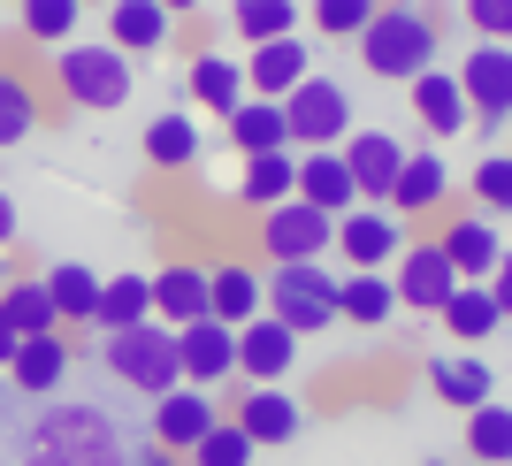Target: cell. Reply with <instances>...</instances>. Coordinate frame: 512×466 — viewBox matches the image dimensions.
Instances as JSON below:
<instances>
[{
  "label": "cell",
  "mask_w": 512,
  "mask_h": 466,
  "mask_svg": "<svg viewBox=\"0 0 512 466\" xmlns=\"http://www.w3.org/2000/svg\"><path fill=\"white\" fill-rule=\"evenodd\" d=\"M16 466H130V436L92 398H46V413L16 436Z\"/></svg>",
  "instance_id": "cell-1"
},
{
  "label": "cell",
  "mask_w": 512,
  "mask_h": 466,
  "mask_svg": "<svg viewBox=\"0 0 512 466\" xmlns=\"http://www.w3.org/2000/svg\"><path fill=\"white\" fill-rule=\"evenodd\" d=\"M352 46H360L367 77H383V85H413V77H428V69H436V54H444V8H421V0H383V8H375V23H367Z\"/></svg>",
  "instance_id": "cell-2"
},
{
  "label": "cell",
  "mask_w": 512,
  "mask_h": 466,
  "mask_svg": "<svg viewBox=\"0 0 512 466\" xmlns=\"http://www.w3.org/2000/svg\"><path fill=\"white\" fill-rule=\"evenodd\" d=\"M46 62H54V92H62L69 107H85V115H115V107H130L138 69H130V54L115 39H69V46H54Z\"/></svg>",
  "instance_id": "cell-3"
},
{
  "label": "cell",
  "mask_w": 512,
  "mask_h": 466,
  "mask_svg": "<svg viewBox=\"0 0 512 466\" xmlns=\"http://www.w3.org/2000/svg\"><path fill=\"white\" fill-rule=\"evenodd\" d=\"M100 367L123 390H138V398H169L176 382H184V344H176L169 321H138V329H115V337H100Z\"/></svg>",
  "instance_id": "cell-4"
},
{
  "label": "cell",
  "mask_w": 512,
  "mask_h": 466,
  "mask_svg": "<svg viewBox=\"0 0 512 466\" xmlns=\"http://www.w3.org/2000/svg\"><path fill=\"white\" fill-rule=\"evenodd\" d=\"M268 314L283 329H299V337H321L329 321H337V276L321 268V260H283L268 268Z\"/></svg>",
  "instance_id": "cell-5"
},
{
  "label": "cell",
  "mask_w": 512,
  "mask_h": 466,
  "mask_svg": "<svg viewBox=\"0 0 512 466\" xmlns=\"http://www.w3.org/2000/svg\"><path fill=\"white\" fill-rule=\"evenodd\" d=\"M283 115H291V146L299 153H321V146H344V138H352V92L337 85V77H306L299 92H291V100H283Z\"/></svg>",
  "instance_id": "cell-6"
},
{
  "label": "cell",
  "mask_w": 512,
  "mask_h": 466,
  "mask_svg": "<svg viewBox=\"0 0 512 466\" xmlns=\"http://www.w3.org/2000/svg\"><path fill=\"white\" fill-rule=\"evenodd\" d=\"M260 245H268V268H283V260H321V253H337V214L306 207V199H283V207L260 214Z\"/></svg>",
  "instance_id": "cell-7"
},
{
  "label": "cell",
  "mask_w": 512,
  "mask_h": 466,
  "mask_svg": "<svg viewBox=\"0 0 512 466\" xmlns=\"http://www.w3.org/2000/svg\"><path fill=\"white\" fill-rule=\"evenodd\" d=\"M390 283H398L406 314H444V298L459 291V268H451V253L436 237H413L406 253H398V268H390Z\"/></svg>",
  "instance_id": "cell-8"
},
{
  "label": "cell",
  "mask_w": 512,
  "mask_h": 466,
  "mask_svg": "<svg viewBox=\"0 0 512 466\" xmlns=\"http://www.w3.org/2000/svg\"><path fill=\"white\" fill-rule=\"evenodd\" d=\"M406 245H413V237H406V214H390V207L337 214V253H344V268H398Z\"/></svg>",
  "instance_id": "cell-9"
},
{
  "label": "cell",
  "mask_w": 512,
  "mask_h": 466,
  "mask_svg": "<svg viewBox=\"0 0 512 466\" xmlns=\"http://www.w3.org/2000/svg\"><path fill=\"white\" fill-rule=\"evenodd\" d=\"M214 421H230V413H222L214 390H199V382H176L169 398H153V444L161 451H184V459H192Z\"/></svg>",
  "instance_id": "cell-10"
},
{
  "label": "cell",
  "mask_w": 512,
  "mask_h": 466,
  "mask_svg": "<svg viewBox=\"0 0 512 466\" xmlns=\"http://www.w3.org/2000/svg\"><path fill=\"white\" fill-rule=\"evenodd\" d=\"M459 85L474 100V123H512V46L474 39V54H459Z\"/></svg>",
  "instance_id": "cell-11"
},
{
  "label": "cell",
  "mask_w": 512,
  "mask_h": 466,
  "mask_svg": "<svg viewBox=\"0 0 512 466\" xmlns=\"http://www.w3.org/2000/svg\"><path fill=\"white\" fill-rule=\"evenodd\" d=\"M406 138H390V130H352L344 138V169H352V184H360V207H390V184H398V169H406Z\"/></svg>",
  "instance_id": "cell-12"
},
{
  "label": "cell",
  "mask_w": 512,
  "mask_h": 466,
  "mask_svg": "<svg viewBox=\"0 0 512 466\" xmlns=\"http://www.w3.org/2000/svg\"><path fill=\"white\" fill-rule=\"evenodd\" d=\"M230 421L253 436V444H291L306 428V405L283 390V382H245V398L230 405Z\"/></svg>",
  "instance_id": "cell-13"
},
{
  "label": "cell",
  "mask_w": 512,
  "mask_h": 466,
  "mask_svg": "<svg viewBox=\"0 0 512 466\" xmlns=\"http://www.w3.org/2000/svg\"><path fill=\"white\" fill-rule=\"evenodd\" d=\"M299 329H283L276 314H260V321H245L237 329V375L245 382H283L291 367H299Z\"/></svg>",
  "instance_id": "cell-14"
},
{
  "label": "cell",
  "mask_w": 512,
  "mask_h": 466,
  "mask_svg": "<svg viewBox=\"0 0 512 466\" xmlns=\"http://www.w3.org/2000/svg\"><path fill=\"white\" fill-rule=\"evenodd\" d=\"M207 314L230 321V329L260 321V314H268V276H260L253 260H214V268H207Z\"/></svg>",
  "instance_id": "cell-15"
},
{
  "label": "cell",
  "mask_w": 512,
  "mask_h": 466,
  "mask_svg": "<svg viewBox=\"0 0 512 466\" xmlns=\"http://www.w3.org/2000/svg\"><path fill=\"white\" fill-rule=\"evenodd\" d=\"M176 344H184V382H199V390H222V382L237 375V329L230 321H184L176 329Z\"/></svg>",
  "instance_id": "cell-16"
},
{
  "label": "cell",
  "mask_w": 512,
  "mask_h": 466,
  "mask_svg": "<svg viewBox=\"0 0 512 466\" xmlns=\"http://www.w3.org/2000/svg\"><path fill=\"white\" fill-rule=\"evenodd\" d=\"M230 199H237V207H253V214L283 207V199H299V146H276V153H245V169H237Z\"/></svg>",
  "instance_id": "cell-17"
},
{
  "label": "cell",
  "mask_w": 512,
  "mask_h": 466,
  "mask_svg": "<svg viewBox=\"0 0 512 466\" xmlns=\"http://www.w3.org/2000/svg\"><path fill=\"white\" fill-rule=\"evenodd\" d=\"M436 245L451 253L459 283H490V276H497V260H505V237H497V222H490V214H474V207H467V214H451Z\"/></svg>",
  "instance_id": "cell-18"
},
{
  "label": "cell",
  "mask_w": 512,
  "mask_h": 466,
  "mask_svg": "<svg viewBox=\"0 0 512 466\" xmlns=\"http://www.w3.org/2000/svg\"><path fill=\"white\" fill-rule=\"evenodd\" d=\"M314 77V54H306V39L291 31V39H268L245 54V85H253V100H291V92Z\"/></svg>",
  "instance_id": "cell-19"
},
{
  "label": "cell",
  "mask_w": 512,
  "mask_h": 466,
  "mask_svg": "<svg viewBox=\"0 0 512 466\" xmlns=\"http://www.w3.org/2000/svg\"><path fill=\"white\" fill-rule=\"evenodd\" d=\"M413 115H421V130L428 138H459V130L474 123V100H467V85H459V69H428V77H413Z\"/></svg>",
  "instance_id": "cell-20"
},
{
  "label": "cell",
  "mask_w": 512,
  "mask_h": 466,
  "mask_svg": "<svg viewBox=\"0 0 512 466\" xmlns=\"http://www.w3.org/2000/svg\"><path fill=\"white\" fill-rule=\"evenodd\" d=\"M451 207V161L444 153H406V169L390 184V214H406V222H428V214Z\"/></svg>",
  "instance_id": "cell-21"
},
{
  "label": "cell",
  "mask_w": 512,
  "mask_h": 466,
  "mask_svg": "<svg viewBox=\"0 0 512 466\" xmlns=\"http://www.w3.org/2000/svg\"><path fill=\"white\" fill-rule=\"evenodd\" d=\"M421 375H428V390H436L451 413H474V405H490V398H497L490 360H474V352H428Z\"/></svg>",
  "instance_id": "cell-22"
},
{
  "label": "cell",
  "mask_w": 512,
  "mask_h": 466,
  "mask_svg": "<svg viewBox=\"0 0 512 466\" xmlns=\"http://www.w3.org/2000/svg\"><path fill=\"white\" fill-rule=\"evenodd\" d=\"M184 85H192V100L207 107V115H222V123H230L237 107L253 100V85H245V62H237V54H214V46H199V54H192Z\"/></svg>",
  "instance_id": "cell-23"
},
{
  "label": "cell",
  "mask_w": 512,
  "mask_h": 466,
  "mask_svg": "<svg viewBox=\"0 0 512 466\" xmlns=\"http://www.w3.org/2000/svg\"><path fill=\"white\" fill-rule=\"evenodd\" d=\"M107 39L123 46L130 62H138V54H169L176 46V16L161 8V0H115V8H107Z\"/></svg>",
  "instance_id": "cell-24"
},
{
  "label": "cell",
  "mask_w": 512,
  "mask_h": 466,
  "mask_svg": "<svg viewBox=\"0 0 512 466\" xmlns=\"http://www.w3.org/2000/svg\"><path fill=\"white\" fill-rule=\"evenodd\" d=\"M390 314H398L390 268H344L337 276V321H352V329H390Z\"/></svg>",
  "instance_id": "cell-25"
},
{
  "label": "cell",
  "mask_w": 512,
  "mask_h": 466,
  "mask_svg": "<svg viewBox=\"0 0 512 466\" xmlns=\"http://www.w3.org/2000/svg\"><path fill=\"white\" fill-rule=\"evenodd\" d=\"M299 199L321 214H352L360 207V184L344 169V146H321V153H299Z\"/></svg>",
  "instance_id": "cell-26"
},
{
  "label": "cell",
  "mask_w": 512,
  "mask_h": 466,
  "mask_svg": "<svg viewBox=\"0 0 512 466\" xmlns=\"http://www.w3.org/2000/svg\"><path fill=\"white\" fill-rule=\"evenodd\" d=\"M69 360H77L69 337H23L16 360H8V382H16L23 398H54V390L69 382Z\"/></svg>",
  "instance_id": "cell-27"
},
{
  "label": "cell",
  "mask_w": 512,
  "mask_h": 466,
  "mask_svg": "<svg viewBox=\"0 0 512 466\" xmlns=\"http://www.w3.org/2000/svg\"><path fill=\"white\" fill-rule=\"evenodd\" d=\"M153 321H169V329L207 321V268H199V260H169V268L153 276Z\"/></svg>",
  "instance_id": "cell-28"
},
{
  "label": "cell",
  "mask_w": 512,
  "mask_h": 466,
  "mask_svg": "<svg viewBox=\"0 0 512 466\" xmlns=\"http://www.w3.org/2000/svg\"><path fill=\"white\" fill-rule=\"evenodd\" d=\"M436 321L451 329V344H467V352H474V344H490L497 329H505V306H497L490 283H459V291L444 298V314H436Z\"/></svg>",
  "instance_id": "cell-29"
},
{
  "label": "cell",
  "mask_w": 512,
  "mask_h": 466,
  "mask_svg": "<svg viewBox=\"0 0 512 466\" xmlns=\"http://www.w3.org/2000/svg\"><path fill=\"white\" fill-rule=\"evenodd\" d=\"M0 321L16 329V337H62L69 321L62 306H54V291H46V276H16L8 291H0Z\"/></svg>",
  "instance_id": "cell-30"
},
{
  "label": "cell",
  "mask_w": 512,
  "mask_h": 466,
  "mask_svg": "<svg viewBox=\"0 0 512 466\" xmlns=\"http://www.w3.org/2000/svg\"><path fill=\"white\" fill-rule=\"evenodd\" d=\"M199 153H207V138H199L192 115H153L146 123V169L184 176V169H199Z\"/></svg>",
  "instance_id": "cell-31"
},
{
  "label": "cell",
  "mask_w": 512,
  "mask_h": 466,
  "mask_svg": "<svg viewBox=\"0 0 512 466\" xmlns=\"http://www.w3.org/2000/svg\"><path fill=\"white\" fill-rule=\"evenodd\" d=\"M77 23H85V0H23L16 8V39L54 54V46L77 39Z\"/></svg>",
  "instance_id": "cell-32"
},
{
  "label": "cell",
  "mask_w": 512,
  "mask_h": 466,
  "mask_svg": "<svg viewBox=\"0 0 512 466\" xmlns=\"http://www.w3.org/2000/svg\"><path fill=\"white\" fill-rule=\"evenodd\" d=\"M222 130H230L237 153H276V146H291V115H283V100H245Z\"/></svg>",
  "instance_id": "cell-33"
},
{
  "label": "cell",
  "mask_w": 512,
  "mask_h": 466,
  "mask_svg": "<svg viewBox=\"0 0 512 466\" xmlns=\"http://www.w3.org/2000/svg\"><path fill=\"white\" fill-rule=\"evenodd\" d=\"M138 321H153V276H107L92 329H100V337H115V329H138Z\"/></svg>",
  "instance_id": "cell-34"
},
{
  "label": "cell",
  "mask_w": 512,
  "mask_h": 466,
  "mask_svg": "<svg viewBox=\"0 0 512 466\" xmlns=\"http://www.w3.org/2000/svg\"><path fill=\"white\" fill-rule=\"evenodd\" d=\"M230 31L245 46L291 39V31H299V0H230Z\"/></svg>",
  "instance_id": "cell-35"
},
{
  "label": "cell",
  "mask_w": 512,
  "mask_h": 466,
  "mask_svg": "<svg viewBox=\"0 0 512 466\" xmlns=\"http://www.w3.org/2000/svg\"><path fill=\"white\" fill-rule=\"evenodd\" d=\"M39 123H46V115H39V85H31V77H16V69H0V153L23 146Z\"/></svg>",
  "instance_id": "cell-36"
},
{
  "label": "cell",
  "mask_w": 512,
  "mask_h": 466,
  "mask_svg": "<svg viewBox=\"0 0 512 466\" xmlns=\"http://www.w3.org/2000/svg\"><path fill=\"white\" fill-rule=\"evenodd\" d=\"M46 291H54L62 321H92V314H100V291H107V276H92L85 260H62V268H46Z\"/></svg>",
  "instance_id": "cell-37"
},
{
  "label": "cell",
  "mask_w": 512,
  "mask_h": 466,
  "mask_svg": "<svg viewBox=\"0 0 512 466\" xmlns=\"http://www.w3.org/2000/svg\"><path fill=\"white\" fill-rule=\"evenodd\" d=\"M467 459L482 466H512V405H474L467 413Z\"/></svg>",
  "instance_id": "cell-38"
},
{
  "label": "cell",
  "mask_w": 512,
  "mask_h": 466,
  "mask_svg": "<svg viewBox=\"0 0 512 466\" xmlns=\"http://www.w3.org/2000/svg\"><path fill=\"white\" fill-rule=\"evenodd\" d=\"M467 191H474V214L505 222V214H512V153H490V161H474Z\"/></svg>",
  "instance_id": "cell-39"
},
{
  "label": "cell",
  "mask_w": 512,
  "mask_h": 466,
  "mask_svg": "<svg viewBox=\"0 0 512 466\" xmlns=\"http://www.w3.org/2000/svg\"><path fill=\"white\" fill-rule=\"evenodd\" d=\"M375 8H383V0H314L306 16H314L321 39H360L367 23H375Z\"/></svg>",
  "instance_id": "cell-40"
},
{
  "label": "cell",
  "mask_w": 512,
  "mask_h": 466,
  "mask_svg": "<svg viewBox=\"0 0 512 466\" xmlns=\"http://www.w3.org/2000/svg\"><path fill=\"white\" fill-rule=\"evenodd\" d=\"M253 451H260V444H253L237 421H214V428H207V444L192 451V466H253Z\"/></svg>",
  "instance_id": "cell-41"
},
{
  "label": "cell",
  "mask_w": 512,
  "mask_h": 466,
  "mask_svg": "<svg viewBox=\"0 0 512 466\" xmlns=\"http://www.w3.org/2000/svg\"><path fill=\"white\" fill-rule=\"evenodd\" d=\"M459 16H467V31H474V39L512 46V0H459Z\"/></svg>",
  "instance_id": "cell-42"
},
{
  "label": "cell",
  "mask_w": 512,
  "mask_h": 466,
  "mask_svg": "<svg viewBox=\"0 0 512 466\" xmlns=\"http://www.w3.org/2000/svg\"><path fill=\"white\" fill-rule=\"evenodd\" d=\"M130 466H192V459H184V451H161V444H153V436H146V444L130 451Z\"/></svg>",
  "instance_id": "cell-43"
},
{
  "label": "cell",
  "mask_w": 512,
  "mask_h": 466,
  "mask_svg": "<svg viewBox=\"0 0 512 466\" xmlns=\"http://www.w3.org/2000/svg\"><path fill=\"white\" fill-rule=\"evenodd\" d=\"M16 237H23V222H16V199L0 191V253H16Z\"/></svg>",
  "instance_id": "cell-44"
},
{
  "label": "cell",
  "mask_w": 512,
  "mask_h": 466,
  "mask_svg": "<svg viewBox=\"0 0 512 466\" xmlns=\"http://www.w3.org/2000/svg\"><path fill=\"white\" fill-rule=\"evenodd\" d=\"M490 291H497V306H505V321H512V245H505V260H497V276H490Z\"/></svg>",
  "instance_id": "cell-45"
},
{
  "label": "cell",
  "mask_w": 512,
  "mask_h": 466,
  "mask_svg": "<svg viewBox=\"0 0 512 466\" xmlns=\"http://www.w3.org/2000/svg\"><path fill=\"white\" fill-rule=\"evenodd\" d=\"M16 344H23V337L8 329V321H0V375H8V360H16Z\"/></svg>",
  "instance_id": "cell-46"
},
{
  "label": "cell",
  "mask_w": 512,
  "mask_h": 466,
  "mask_svg": "<svg viewBox=\"0 0 512 466\" xmlns=\"http://www.w3.org/2000/svg\"><path fill=\"white\" fill-rule=\"evenodd\" d=\"M161 8H169V16L184 23V16H199V8H207V0H161Z\"/></svg>",
  "instance_id": "cell-47"
},
{
  "label": "cell",
  "mask_w": 512,
  "mask_h": 466,
  "mask_svg": "<svg viewBox=\"0 0 512 466\" xmlns=\"http://www.w3.org/2000/svg\"><path fill=\"white\" fill-rule=\"evenodd\" d=\"M8 283H16V260H8V253H0V291H8Z\"/></svg>",
  "instance_id": "cell-48"
},
{
  "label": "cell",
  "mask_w": 512,
  "mask_h": 466,
  "mask_svg": "<svg viewBox=\"0 0 512 466\" xmlns=\"http://www.w3.org/2000/svg\"><path fill=\"white\" fill-rule=\"evenodd\" d=\"M428 466H451V459H428ZM459 466H482V459H459Z\"/></svg>",
  "instance_id": "cell-49"
},
{
  "label": "cell",
  "mask_w": 512,
  "mask_h": 466,
  "mask_svg": "<svg viewBox=\"0 0 512 466\" xmlns=\"http://www.w3.org/2000/svg\"><path fill=\"white\" fill-rule=\"evenodd\" d=\"M85 8H115V0H85Z\"/></svg>",
  "instance_id": "cell-50"
},
{
  "label": "cell",
  "mask_w": 512,
  "mask_h": 466,
  "mask_svg": "<svg viewBox=\"0 0 512 466\" xmlns=\"http://www.w3.org/2000/svg\"><path fill=\"white\" fill-rule=\"evenodd\" d=\"M0 69H8V46H0Z\"/></svg>",
  "instance_id": "cell-51"
},
{
  "label": "cell",
  "mask_w": 512,
  "mask_h": 466,
  "mask_svg": "<svg viewBox=\"0 0 512 466\" xmlns=\"http://www.w3.org/2000/svg\"><path fill=\"white\" fill-rule=\"evenodd\" d=\"M8 8H23V0H8Z\"/></svg>",
  "instance_id": "cell-52"
},
{
  "label": "cell",
  "mask_w": 512,
  "mask_h": 466,
  "mask_svg": "<svg viewBox=\"0 0 512 466\" xmlns=\"http://www.w3.org/2000/svg\"><path fill=\"white\" fill-rule=\"evenodd\" d=\"M505 153H512V146H505Z\"/></svg>",
  "instance_id": "cell-53"
}]
</instances>
